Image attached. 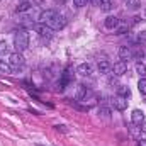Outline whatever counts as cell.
<instances>
[{"label":"cell","mask_w":146,"mask_h":146,"mask_svg":"<svg viewBox=\"0 0 146 146\" xmlns=\"http://www.w3.org/2000/svg\"><path fill=\"white\" fill-rule=\"evenodd\" d=\"M14 46L17 48V51H24L29 48V34L26 31H19L14 36Z\"/></svg>","instance_id":"1"},{"label":"cell","mask_w":146,"mask_h":146,"mask_svg":"<svg viewBox=\"0 0 146 146\" xmlns=\"http://www.w3.org/2000/svg\"><path fill=\"white\" fill-rule=\"evenodd\" d=\"M9 65H10V66H14V68L22 66V65H24V56H22V53H21V51L12 53V54L9 56Z\"/></svg>","instance_id":"2"},{"label":"cell","mask_w":146,"mask_h":146,"mask_svg":"<svg viewBox=\"0 0 146 146\" xmlns=\"http://www.w3.org/2000/svg\"><path fill=\"white\" fill-rule=\"evenodd\" d=\"M36 31H37V34L42 37V39H49V37L53 36V29H51L48 24H42V22L36 26Z\"/></svg>","instance_id":"3"},{"label":"cell","mask_w":146,"mask_h":146,"mask_svg":"<svg viewBox=\"0 0 146 146\" xmlns=\"http://www.w3.org/2000/svg\"><path fill=\"white\" fill-rule=\"evenodd\" d=\"M56 15H58V12H56V10L48 9V10H42V12L39 14V21H41L42 24H48V22H51Z\"/></svg>","instance_id":"4"},{"label":"cell","mask_w":146,"mask_h":146,"mask_svg":"<svg viewBox=\"0 0 146 146\" xmlns=\"http://www.w3.org/2000/svg\"><path fill=\"white\" fill-rule=\"evenodd\" d=\"M48 26H49L51 29H63V27L66 26V17L58 14V15H56L51 22H48Z\"/></svg>","instance_id":"5"},{"label":"cell","mask_w":146,"mask_h":146,"mask_svg":"<svg viewBox=\"0 0 146 146\" xmlns=\"http://www.w3.org/2000/svg\"><path fill=\"white\" fill-rule=\"evenodd\" d=\"M112 106H114L117 110H126V109H127V99H126V97L117 95V97H114V99H112Z\"/></svg>","instance_id":"6"},{"label":"cell","mask_w":146,"mask_h":146,"mask_svg":"<svg viewBox=\"0 0 146 146\" xmlns=\"http://www.w3.org/2000/svg\"><path fill=\"white\" fill-rule=\"evenodd\" d=\"M112 70H114V73H115V76H121V75H124V73L127 72V63H126L124 60H121V61L114 63Z\"/></svg>","instance_id":"7"},{"label":"cell","mask_w":146,"mask_h":146,"mask_svg":"<svg viewBox=\"0 0 146 146\" xmlns=\"http://www.w3.org/2000/svg\"><path fill=\"white\" fill-rule=\"evenodd\" d=\"M131 121H133V124L139 126V124L145 121V114H143V110H139V109L133 110V114H131Z\"/></svg>","instance_id":"8"},{"label":"cell","mask_w":146,"mask_h":146,"mask_svg":"<svg viewBox=\"0 0 146 146\" xmlns=\"http://www.w3.org/2000/svg\"><path fill=\"white\" fill-rule=\"evenodd\" d=\"M119 58L121 60H129V58H133V49L129 48V46H121L119 48Z\"/></svg>","instance_id":"9"},{"label":"cell","mask_w":146,"mask_h":146,"mask_svg":"<svg viewBox=\"0 0 146 146\" xmlns=\"http://www.w3.org/2000/svg\"><path fill=\"white\" fill-rule=\"evenodd\" d=\"M117 26H119V19H117V17H114V15L106 17V27H107V29H115Z\"/></svg>","instance_id":"10"},{"label":"cell","mask_w":146,"mask_h":146,"mask_svg":"<svg viewBox=\"0 0 146 146\" xmlns=\"http://www.w3.org/2000/svg\"><path fill=\"white\" fill-rule=\"evenodd\" d=\"M76 73H80V75H83V76L90 75V73H92V65H88V63H82V65L76 68Z\"/></svg>","instance_id":"11"},{"label":"cell","mask_w":146,"mask_h":146,"mask_svg":"<svg viewBox=\"0 0 146 146\" xmlns=\"http://www.w3.org/2000/svg\"><path fill=\"white\" fill-rule=\"evenodd\" d=\"M97 68H99V72L100 73H109L112 70V65H110L109 61H106V60H102V61H99V65H97Z\"/></svg>","instance_id":"12"},{"label":"cell","mask_w":146,"mask_h":146,"mask_svg":"<svg viewBox=\"0 0 146 146\" xmlns=\"http://www.w3.org/2000/svg\"><path fill=\"white\" fill-rule=\"evenodd\" d=\"M126 7L129 10H138L141 7V0H126Z\"/></svg>","instance_id":"13"},{"label":"cell","mask_w":146,"mask_h":146,"mask_svg":"<svg viewBox=\"0 0 146 146\" xmlns=\"http://www.w3.org/2000/svg\"><path fill=\"white\" fill-rule=\"evenodd\" d=\"M100 10H104V12H109V10H112L114 9V3L110 2V0H100Z\"/></svg>","instance_id":"14"},{"label":"cell","mask_w":146,"mask_h":146,"mask_svg":"<svg viewBox=\"0 0 146 146\" xmlns=\"http://www.w3.org/2000/svg\"><path fill=\"white\" fill-rule=\"evenodd\" d=\"M33 5H31V2L29 0H22L19 5H17V12H26V10H29Z\"/></svg>","instance_id":"15"},{"label":"cell","mask_w":146,"mask_h":146,"mask_svg":"<svg viewBox=\"0 0 146 146\" xmlns=\"http://www.w3.org/2000/svg\"><path fill=\"white\" fill-rule=\"evenodd\" d=\"M117 92H119V95H121V97H126V99L131 95L129 87H124V85H119V87H117Z\"/></svg>","instance_id":"16"},{"label":"cell","mask_w":146,"mask_h":146,"mask_svg":"<svg viewBox=\"0 0 146 146\" xmlns=\"http://www.w3.org/2000/svg\"><path fill=\"white\" fill-rule=\"evenodd\" d=\"M10 73H12V66L0 61V75H10Z\"/></svg>","instance_id":"17"},{"label":"cell","mask_w":146,"mask_h":146,"mask_svg":"<svg viewBox=\"0 0 146 146\" xmlns=\"http://www.w3.org/2000/svg\"><path fill=\"white\" fill-rule=\"evenodd\" d=\"M136 73H138L141 78H146V65H143V63H136Z\"/></svg>","instance_id":"18"},{"label":"cell","mask_w":146,"mask_h":146,"mask_svg":"<svg viewBox=\"0 0 146 146\" xmlns=\"http://www.w3.org/2000/svg\"><path fill=\"white\" fill-rule=\"evenodd\" d=\"M9 53V44L5 41H0V56H5Z\"/></svg>","instance_id":"19"},{"label":"cell","mask_w":146,"mask_h":146,"mask_svg":"<svg viewBox=\"0 0 146 146\" xmlns=\"http://www.w3.org/2000/svg\"><path fill=\"white\" fill-rule=\"evenodd\" d=\"M138 88H139V92H141V94H145V95H146V78H141V80H139Z\"/></svg>","instance_id":"20"},{"label":"cell","mask_w":146,"mask_h":146,"mask_svg":"<svg viewBox=\"0 0 146 146\" xmlns=\"http://www.w3.org/2000/svg\"><path fill=\"white\" fill-rule=\"evenodd\" d=\"M99 114H100L102 117H110V109L109 107H100V109H99Z\"/></svg>","instance_id":"21"},{"label":"cell","mask_w":146,"mask_h":146,"mask_svg":"<svg viewBox=\"0 0 146 146\" xmlns=\"http://www.w3.org/2000/svg\"><path fill=\"white\" fill-rule=\"evenodd\" d=\"M138 42H139V44H146V31H143V33L138 34Z\"/></svg>","instance_id":"22"},{"label":"cell","mask_w":146,"mask_h":146,"mask_svg":"<svg viewBox=\"0 0 146 146\" xmlns=\"http://www.w3.org/2000/svg\"><path fill=\"white\" fill-rule=\"evenodd\" d=\"M143 54H145V51H143V49H141V48H139V49H138V51H136V53H134V54H133V56H134V58H136V60H141V58H143Z\"/></svg>","instance_id":"23"},{"label":"cell","mask_w":146,"mask_h":146,"mask_svg":"<svg viewBox=\"0 0 146 146\" xmlns=\"http://www.w3.org/2000/svg\"><path fill=\"white\" fill-rule=\"evenodd\" d=\"M73 5L75 7H83V5H87V0H73Z\"/></svg>","instance_id":"24"},{"label":"cell","mask_w":146,"mask_h":146,"mask_svg":"<svg viewBox=\"0 0 146 146\" xmlns=\"http://www.w3.org/2000/svg\"><path fill=\"white\" fill-rule=\"evenodd\" d=\"M109 83H110V85H115V87H119V80H117L115 76H110V78H109Z\"/></svg>","instance_id":"25"},{"label":"cell","mask_w":146,"mask_h":146,"mask_svg":"<svg viewBox=\"0 0 146 146\" xmlns=\"http://www.w3.org/2000/svg\"><path fill=\"white\" fill-rule=\"evenodd\" d=\"M126 31H127V26H121V27L117 29V34H124Z\"/></svg>","instance_id":"26"},{"label":"cell","mask_w":146,"mask_h":146,"mask_svg":"<svg viewBox=\"0 0 146 146\" xmlns=\"http://www.w3.org/2000/svg\"><path fill=\"white\" fill-rule=\"evenodd\" d=\"M131 134H133V136H139V131H138L134 126H131Z\"/></svg>","instance_id":"27"},{"label":"cell","mask_w":146,"mask_h":146,"mask_svg":"<svg viewBox=\"0 0 146 146\" xmlns=\"http://www.w3.org/2000/svg\"><path fill=\"white\" fill-rule=\"evenodd\" d=\"M139 126H141V127H139V129H143V131H145V133H146V121H143V122H141V124H139Z\"/></svg>","instance_id":"28"},{"label":"cell","mask_w":146,"mask_h":146,"mask_svg":"<svg viewBox=\"0 0 146 146\" xmlns=\"http://www.w3.org/2000/svg\"><path fill=\"white\" fill-rule=\"evenodd\" d=\"M138 146H146V139H139L138 141Z\"/></svg>","instance_id":"29"},{"label":"cell","mask_w":146,"mask_h":146,"mask_svg":"<svg viewBox=\"0 0 146 146\" xmlns=\"http://www.w3.org/2000/svg\"><path fill=\"white\" fill-rule=\"evenodd\" d=\"M61 2H66V0H61Z\"/></svg>","instance_id":"30"}]
</instances>
